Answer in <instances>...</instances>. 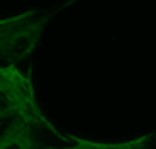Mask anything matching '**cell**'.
<instances>
[{"instance_id":"cell-2","label":"cell","mask_w":156,"mask_h":149,"mask_svg":"<svg viewBox=\"0 0 156 149\" xmlns=\"http://www.w3.org/2000/svg\"><path fill=\"white\" fill-rule=\"evenodd\" d=\"M61 8L53 9H30L15 17L0 20V55L4 64H19L26 61L37 48L44 28Z\"/></svg>"},{"instance_id":"cell-4","label":"cell","mask_w":156,"mask_h":149,"mask_svg":"<svg viewBox=\"0 0 156 149\" xmlns=\"http://www.w3.org/2000/svg\"><path fill=\"white\" fill-rule=\"evenodd\" d=\"M154 142V134H143L125 142H94L75 138L68 147H42V149H147Z\"/></svg>"},{"instance_id":"cell-1","label":"cell","mask_w":156,"mask_h":149,"mask_svg":"<svg viewBox=\"0 0 156 149\" xmlns=\"http://www.w3.org/2000/svg\"><path fill=\"white\" fill-rule=\"evenodd\" d=\"M0 118L4 122L11 118H20L35 127L53 133L62 142L75 140V136L61 134L55 129V125L46 118L37 101L31 72L26 74L19 70L15 64H2L0 68Z\"/></svg>"},{"instance_id":"cell-3","label":"cell","mask_w":156,"mask_h":149,"mask_svg":"<svg viewBox=\"0 0 156 149\" xmlns=\"http://www.w3.org/2000/svg\"><path fill=\"white\" fill-rule=\"evenodd\" d=\"M35 129V125L20 118L8 120L0 138V149H42V144L37 140Z\"/></svg>"}]
</instances>
